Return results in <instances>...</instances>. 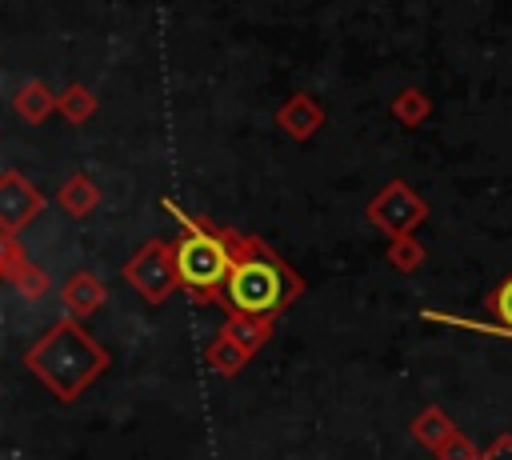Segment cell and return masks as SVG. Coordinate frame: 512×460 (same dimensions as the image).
Returning <instances> with one entry per match:
<instances>
[{
  "label": "cell",
  "mask_w": 512,
  "mask_h": 460,
  "mask_svg": "<svg viewBox=\"0 0 512 460\" xmlns=\"http://www.w3.org/2000/svg\"><path fill=\"white\" fill-rule=\"evenodd\" d=\"M228 296L244 312H272L280 304V272L264 260H244L228 276Z\"/></svg>",
  "instance_id": "1"
},
{
  "label": "cell",
  "mask_w": 512,
  "mask_h": 460,
  "mask_svg": "<svg viewBox=\"0 0 512 460\" xmlns=\"http://www.w3.org/2000/svg\"><path fill=\"white\" fill-rule=\"evenodd\" d=\"M176 268H180L184 284H192V288H208V284H216V280L224 276L228 260H224V252H220L216 240H208V236H192V240L180 244V252H176Z\"/></svg>",
  "instance_id": "2"
},
{
  "label": "cell",
  "mask_w": 512,
  "mask_h": 460,
  "mask_svg": "<svg viewBox=\"0 0 512 460\" xmlns=\"http://www.w3.org/2000/svg\"><path fill=\"white\" fill-rule=\"evenodd\" d=\"M496 308H500V316L512 324V284H504V288H500V296H496Z\"/></svg>",
  "instance_id": "3"
}]
</instances>
